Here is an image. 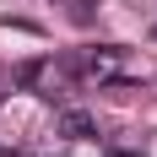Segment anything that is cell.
Returning <instances> with one entry per match:
<instances>
[{
    "label": "cell",
    "mask_w": 157,
    "mask_h": 157,
    "mask_svg": "<svg viewBox=\"0 0 157 157\" xmlns=\"http://www.w3.org/2000/svg\"><path fill=\"white\" fill-rule=\"evenodd\" d=\"M38 76H44V60H27V65H22V71H16V81H22V87H33V81H38Z\"/></svg>",
    "instance_id": "obj_2"
},
{
    "label": "cell",
    "mask_w": 157,
    "mask_h": 157,
    "mask_svg": "<svg viewBox=\"0 0 157 157\" xmlns=\"http://www.w3.org/2000/svg\"><path fill=\"white\" fill-rule=\"evenodd\" d=\"M60 130H65V136H71V141H87V136H92V114H81V109H65L60 114Z\"/></svg>",
    "instance_id": "obj_1"
},
{
    "label": "cell",
    "mask_w": 157,
    "mask_h": 157,
    "mask_svg": "<svg viewBox=\"0 0 157 157\" xmlns=\"http://www.w3.org/2000/svg\"><path fill=\"white\" fill-rule=\"evenodd\" d=\"M109 157H146V152H130V146H114Z\"/></svg>",
    "instance_id": "obj_3"
}]
</instances>
